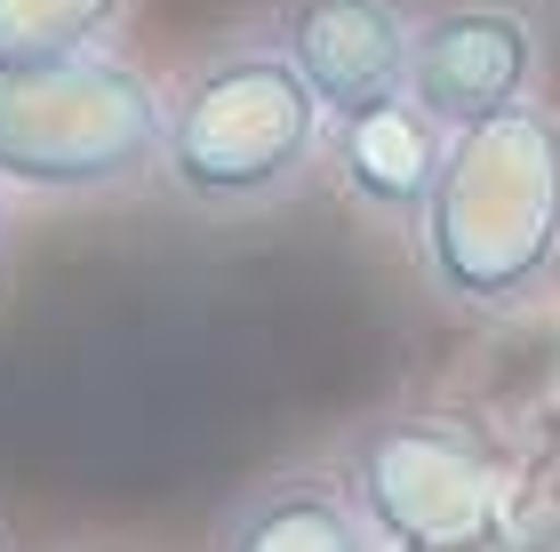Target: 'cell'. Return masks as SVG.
I'll return each mask as SVG.
<instances>
[{
	"label": "cell",
	"mask_w": 560,
	"mask_h": 552,
	"mask_svg": "<svg viewBox=\"0 0 560 552\" xmlns=\"http://www.w3.org/2000/svg\"><path fill=\"white\" fill-rule=\"evenodd\" d=\"M137 0H0V72H48L89 48H120Z\"/></svg>",
	"instance_id": "obj_9"
},
{
	"label": "cell",
	"mask_w": 560,
	"mask_h": 552,
	"mask_svg": "<svg viewBox=\"0 0 560 552\" xmlns=\"http://www.w3.org/2000/svg\"><path fill=\"white\" fill-rule=\"evenodd\" d=\"M89 552H96V544H89Z\"/></svg>",
	"instance_id": "obj_13"
},
{
	"label": "cell",
	"mask_w": 560,
	"mask_h": 552,
	"mask_svg": "<svg viewBox=\"0 0 560 552\" xmlns=\"http://www.w3.org/2000/svg\"><path fill=\"white\" fill-rule=\"evenodd\" d=\"M409 257L417 281L472 320L528 313L560 281V113L545 96L456 129Z\"/></svg>",
	"instance_id": "obj_1"
},
{
	"label": "cell",
	"mask_w": 560,
	"mask_h": 552,
	"mask_svg": "<svg viewBox=\"0 0 560 552\" xmlns=\"http://www.w3.org/2000/svg\"><path fill=\"white\" fill-rule=\"evenodd\" d=\"M0 272H9V192H0Z\"/></svg>",
	"instance_id": "obj_11"
},
{
	"label": "cell",
	"mask_w": 560,
	"mask_h": 552,
	"mask_svg": "<svg viewBox=\"0 0 560 552\" xmlns=\"http://www.w3.org/2000/svg\"><path fill=\"white\" fill-rule=\"evenodd\" d=\"M0 552H16V544H9V529H0Z\"/></svg>",
	"instance_id": "obj_12"
},
{
	"label": "cell",
	"mask_w": 560,
	"mask_h": 552,
	"mask_svg": "<svg viewBox=\"0 0 560 552\" xmlns=\"http://www.w3.org/2000/svg\"><path fill=\"white\" fill-rule=\"evenodd\" d=\"M328 465L361 496L369 529L385 544H441L497 529V441L448 400H385L352 416Z\"/></svg>",
	"instance_id": "obj_4"
},
{
	"label": "cell",
	"mask_w": 560,
	"mask_h": 552,
	"mask_svg": "<svg viewBox=\"0 0 560 552\" xmlns=\"http://www.w3.org/2000/svg\"><path fill=\"white\" fill-rule=\"evenodd\" d=\"M448 144H456L448 120H432L409 89H385V96H369V105H352V113H328L320 168L369 224L417 233L424 200H432V185H441Z\"/></svg>",
	"instance_id": "obj_6"
},
{
	"label": "cell",
	"mask_w": 560,
	"mask_h": 552,
	"mask_svg": "<svg viewBox=\"0 0 560 552\" xmlns=\"http://www.w3.org/2000/svg\"><path fill=\"white\" fill-rule=\"evenodd\" d=\"M209 552H385V537L337 465H289L224 505Z\"/></svg>",
	"instance_id": "obj_8"
},
{
	"label": "cell",
	"mask_w": 560,
	"mask_h": 552,
	"mask_svg": "<svg viewBox=\"0 0 560 552\" xmlns=\"http://www.w3.org/2000/svg\"><path fill=\"white\" fill-rule=\"evenodd\" d=\"M168 81L120 48H89L48 72H0V192L9 200H129L161 185Z\"/></svg>",
	"instance_id": "obj_3"
},
{
	"label": "cell",
	"mask_w": 560,
	"mask_h": 552,
	"mask_svg": "<svg viewBox=\"0 0 560 552\" xmlns=\"http://www.w3.org/2000/svg\"><path fill=\"white\" fill-rule=\"evenodd\" d=\"M257 33L313 81L328 113H352L369 96L400 89L417 0H272Z\"/></svg>",
	"instance_id": "obj_7"
},
{
	"label": "cell",
	"mask_w": 560,
	"mask_h": 552,
	"mask_svg": "<svg viewBox=\"0 0 560 552\" xmlns=\"http://www.w3.org/2000/svg\"><path fill=\"white\" fill-rule=\"evenodd\" d=\"M385 552H504V529H489V537H441V544H385Z\"/></svg>",
	"instance_id": "obj_10"
},
{
	"label": "cell",
	"mask_w": 560,
	"mask_h": 552,
	"mask_svg": "<svg viewBox=\"0 0 560 552\" xmlns=\"http://www.w3.org/2000/svg\"><path fill=\"white\" fill-rule=\"evenodd\" d=\"M328 153V105L265 33H233L185 72H168L161 192L185 216L241 224L304 192Z\"/></svg>",
	"instance_id": "obj_2"
},
{
	"label": "cell",
	"mask_w": 560,
	"mask_h": 552,
	"mask_svg": "<svg viewBox=\"0 0 560 552\" xmlns=\"http://www.w3.org/2000/svg\"><path fill=\"white\" fill-rule=\"evenodd\" d=\"M537 72H545V33L528 9H513V0H432V9H417L400 89L432 120L472 129V120L528 105Z\"/></svg>",
	"instance_id": "obj_5"
}]
</instances>
